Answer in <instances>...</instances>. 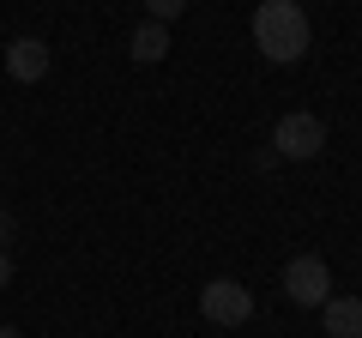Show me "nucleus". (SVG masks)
Listing matches in <instances>:
<instances>
[{"instance_id": "nucleus-4", "label": "nucleus", "mask_w": 362, "mask_h": 338, "mask_svg": "<svg viewBox=\"0 0 362 338\" xmlns=\"http://www.w3.org/2000/svg\"><path fill=\"white\" fill-rule=\"evenodd\" d=\"M199 314H206L211 326H242L247 314H254V290H242L235 278H211V284L199 290Z\"/></svg>"}, {"instance_id": "nucleus-11", "label": "nucleus", "mask_w": 362, "mask_h": 338, "mask_svg": "<svg viewBox=\"0 0 362 338\" xmlns=\"http://www.w3.org/2000/svg\"><path fill=\"white\" fill-rule=\"evenodd\" d=\"M0 338H18V326H0Z\"/></svg>"}, {"instance_id": "nucleus-6", "label": "nucleus", "mask_w": 362, "mask_h": 338, "mask_svg": "<svg viewBox=\"0 0 362 338\" xmlns=\"http://www.w3.org/2000/svg\"><path fill=\"white\" fill-rule=\"evenodd\" d=\"M320 326H326V338H362V302L356 296H326Z\"/></svg>"}, {"instance_id": "nucleus-7", "label": "nucleus", "mask_w": 362, "mask_h": 338, "mask_svg": "<svg viewBox=\"0 0 362 338\" xmlns=\"http://www.w3.org/2000/svg\"><path fill=\"white\" fill-rule=\"evenodd\" d=\"M127 49H133V61H145V66H151V61H163V54H169V30L145 18V25L133 30V42H127Z\"/></svg>"}, {"instance_id": "nucleus-3", "label": "nucleus", "mask_w": 362, "mask_h": 338, "mask_svg": "<svg viewBox=\"0 0 362 338\" xmlns=\"http://www.w3.org/2000/svg\"><path fill=\"white\" fill-rule=\"evenodd\" d=\"M284 296L296 302V308H320V302L332 296V272H326L320 254H296V260L284 266Z\"/></svg>"}, {"instance_id": "nucleus-5", "label": "nucleus", "mask_w": 362, "mask_h": 338, "mask_svg": "<svg viewBox=\"0 0 362 338\" xmlns=\"http://www.w3.org/2000/svg\"><path fill=\"white\" fill-rule=\"evenodd\" d=\"M6 73H13L18 85H37V78L49 73V42H37V37H13V42H6Z\"/></svg>"}, {"instance_id": "nucleus-1", "label": "nucleus", "mask_w": 362, "mask_h": 338, "mask_svg": "<svg viewBox=\"0 0 362 338\" xmlns=\"http://www.w3.org/2000/svg\"><path fill=\"white\" fill-rule=\"evenodd\" d=\"M254 42H259V54H266V61H278V66L302 61V54H308V42H314L308 13H302L296 0H259V6H254Z\"/></svg>"}, {"instance_id": "nucleus-10", "label": "nucleus", "mask_w": 362, "mask_h": 338, "mask_svg": "<svg viewBox=\"0 0 362 338\" xmlns=\"http://www.w3.org/2000/svg\"><path fill=\"white\" fill-rule=\"evenodd\" d=\"M6 278H13V254H6V247H0V284H6Z\"/></svg>"}, {"instance_id": "nucleus-2", "label": "nucleus", "mask_w": 362, "mask_h": 338, "mask_svg": "<svg viewBox=\"0 0 362 338\" xmlns=\"http://www.w3.org/2000/svg\"><path fill=\"white\" fill-rule=\"evenodd\" d=\"M272 151L278 157H290V163H308V157H320L326 151V127H320V115H284L278 127H272Z\"/></svg>"}, {"instance_id": "nucleus-8", "label": "nucleus", "mask_w": 362, "mask_h": 338, "mask_svg": "<svg viewBox=\"0 0 362 338\" xmlns=\"http://www.w3.org/2000/svg\"><path fill=\"white\" fill-rule=\"evenodd\" d=\"M187 13V0H145V18L151 25H169V18H181Z\"/></svg>"}, {"instance_id": "nucleus-9", "label": "nucleus", "mask_w": 362, "mask_h": 338, "mask_svg": "<svg viewBox=\"0 0 362 338\" xmlns=\"http://www.w3.org/2000/svg\"><path fill=\"white\" fill-rule=\"evenodd\" d=\"M6 242H13V211L0 206V247H6Z\"/></svg>"}]
</instances>
